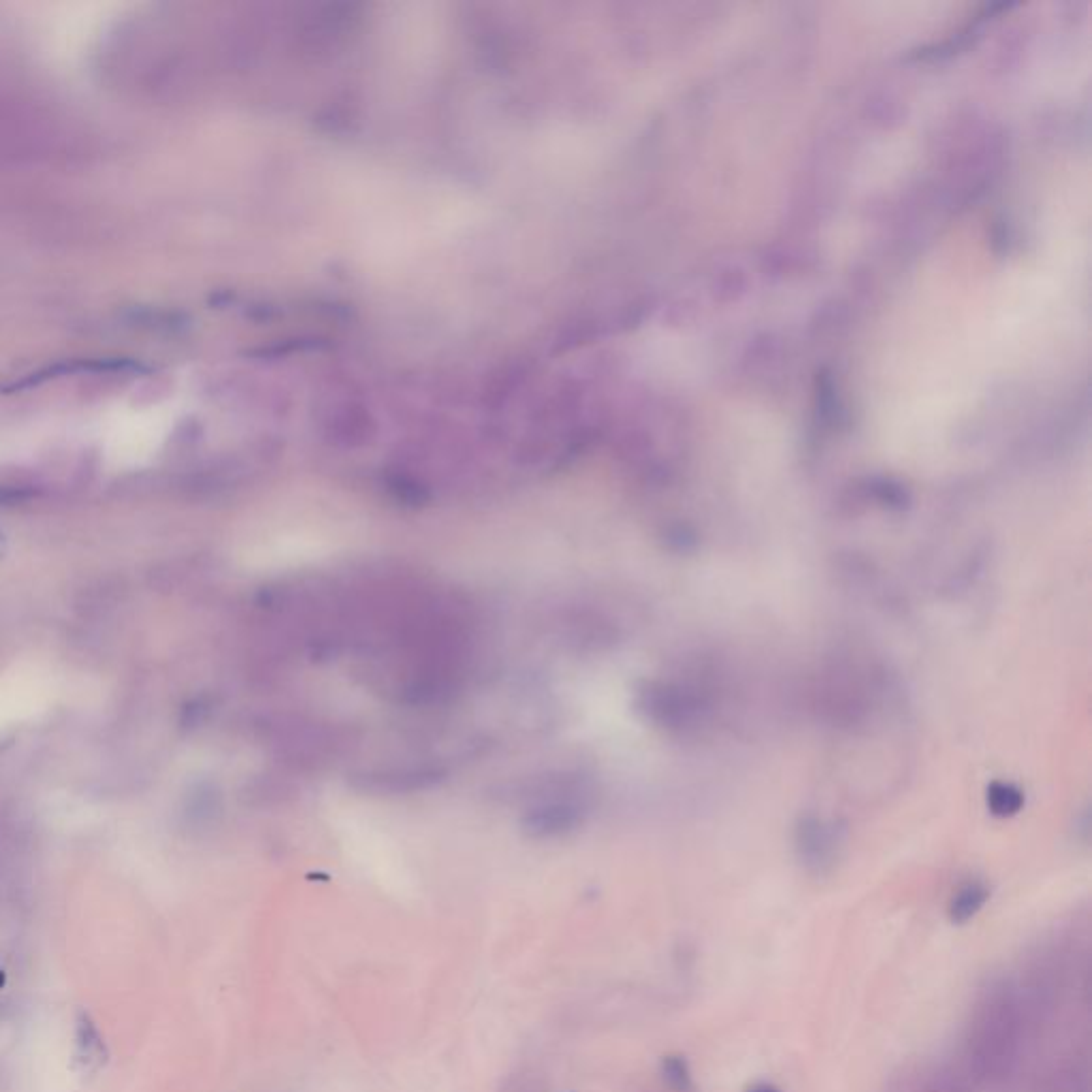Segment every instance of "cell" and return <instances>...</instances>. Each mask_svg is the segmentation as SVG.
I'll return each mask as SVG.
<instances>
[{
    "label": "cell",
    "mask_w": 1092,
    "mask_h": 1092,
    "mask_svg": "<svg viewBox=\"0 0 1092 1092\" xmlns=\"http://www.w3.org/2000/svg\"><path fill=\"white\" fill-rule=\"evenodd\" d=\"M990 898V890L986 883L981 881H969L960 885L958 890L954 892V896H951L949 900V919L954 924H966L971 922V919L986 907V902Z\"/></svg>",
    "instance_id": "cell-4"
},
{
    "label": "cell",
    "mask_w": 1092,
    "mask_h": 1092,
    "mask_svg": "<svg viewBox=\"0 0 1092 1092\" xmlns=\"http://www.w3.org/2000/svg\"><path fill=\"white\" fill-rule=\"evenodd\" d=\"M749 1092H782V1090L771 1086V1084H756L754 1088H749Z\"/></svg>",
    "instance_id": "cell-8"
},
{
    "label": "cell",
    "mask_w": 1092,
    "mask_h": 1092,
    "mask_svg": "<svg viewBox=\"0 0 1092 1092\" xmlns=\"http://www.w3.org/2000/svg\"><path fill=\"white\" fill-rule=\"evenodd\" d=\"M662 1078L673 1092H694V1078L688 1060L679 1054L664 1056Z\"/></svg>",
    "instance_id": "cell-6"
},
{
    "label": "cell",
    "mask_w": 1092,
    "mask_h": 1092,
    "mask_svg": "<svg viewBox=\"0 0 1092 1092\" xmlns=\"http://www.w3.org/2000/svg\"><path fill=\"white\" fill-rule=\"evenodd\" d=\"M1022 1031L1020 1001L1003 979L990 981L975 998L966 1026L964 1069L981 1084L1003 1082L1016 1065Z\"/></svg>",
    "instance_id": "cell-1"
},
{
    "label": "cell",
    "mask_w": 1092,
    "mask_h": 1092,
    "mask_svg": "<svg viewBox=\"0 0 1092 1092\" xmlns=\"http://www.w3.org/2000/svg\"><path fill=\"white\" fill-rule=\"evenodd\" d=\"M0 553H3V536H0Z\"/></svg>",
    "instance_id": "cell-9"
},
{
    "label": "cell",
    "mask_w": 1092,
    "mask_h": 1092,
    "mask_svg": "<svg viewBox=\"0 0 1092 1092\" xmlns=\"http://www.w3.org/2000/svg\"><path fill=\"white\" fill-rule=\"evenodd\" d=\"M845 843L843 825L834 819L807 811L794 830V847L801 864L811 875H828L836 866Z\"/></svg>",
    "instance_id": "cell-2"
},
{
    "label": "cell",
    "mask_w": 1092,
    "mask_h": 1092,
    "mask_svg": "<svg viewBox=\"0 0 1092 1092\" xmlns=\"http://www.w3.org/2000/svg\"><path fill=\"white\" fill-rule=\"evenodd\" d=\"M988 809L998 818H1011L1024 807V792L1009 782H992L986 794Z\"/></svg>",
    "instance_id": "cell-5"
},
{
    "label": "cell",
    "mask_w": 1092,
    "mask_h": 1092,
    "mask_svg": "<svg viewBox=\"0 0 1092 1092\" xmlns=\"http://www.w3.org/2000/svg\"><path fill=\"white\" fill-rule=\"evenodd\" d=\"M506 1092H540V1086L532 1078H519L508 1086Z\"/></svg>",
    "instance_id": "cell-7"
},
{
    "label": "cell",
    "mask_w": 1092,
    "mask_h": 1092,
    "mask_svg": "<svg viewBox=\"0 0 1092 1092\" xmlns=\"http://www.w3.org/2000/svg\"><path fill=\"white\" fill-rule=\"evenodd\" d=\"M643 709L655 724L670 730L694 728L705 713V698L681 683H651L643 692Z\"/></svg>",
    "instance_id": "cell-3"
}]
</instances>
